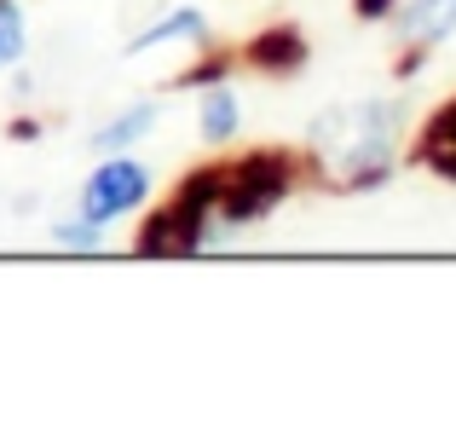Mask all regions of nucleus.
Instances as JSON below:
<instances>
[{
    "label": "nucleus",
    "mask_w": 456,
    "mask_h": 445,
    "mask_svg": "<svg viewBox=\"0 0 456 445\" xmlns=\"http://www.w3.org/2000/svg\"><path fill=\"white\" fill-rule=\"evenodd\" d=\"M404 99H358V104H330L306 134V168L330 191H381L399 174V145H404Z\"/></svg>",
    "instance_id": "obj_1"
},
{
    "label": "nucleus",
    "mask_w": 456,
    "mask_h": 445,
    "mask_svg": "<svg viewBox=\"0 0 456 445\" xmlns=\"http://www.w3.org/2000/svg\"><path fill=\"white\" fill-rule=\"evenodd\" d=\"M301 179H306L301 151H283V145L243 151L237 162H225V191H220V209H214V232L232 237V232H248V226L272 220L295 197Z\"/></svg>",
    "instance_id": "obj_2"
},
{
    "label": "nucleus",
    "mask_w": 456,
    "mask_h": 445,
    "mask_svg": "<svg viewBox=\"0 0 456 445\" xmlns=\"http://www.w3.org/2000/svg\"><path fill=\"white\" fill-rule=\"evenodd\" d=\"M151 185L156 179H151L145 156L99 151V168H93V174L81 179V191H76V214H87V220H99V226H116V220H127V214L145 209Z\"/></svg>",
    "instance_id": "obj_3"
},
{
    "label": "nucleus",
    "mask_w": 456,
    "mask_h": 445,
    "mask_svg": "<svg viewBox=\"0 0 456 445\" xmlns=\"http://www.w3.org/2000/svg\"><path fill=\"white\" fill-rule=\"evenodd\" d=\"M208 243H220L214 214L185 209V202H174V197H167L162 209H151L145 226L134 232V255L139 260H185V255H202Z\"/></svg>",
    "instance_id": "obj_4"
},
{
    "label": "nucleus",
    "mask_w": 456,
    "mask_h": 445,
    "mask_svg": "<svg viewBox=\"0 0 456 445\" xmlns=\"http://www.w3.org/2000/svg\"><path fill=\"white\" fill-rule=\"evenodd\" d=\"M237 64H248L255 76H301V70L312 64V41L295 23H272V29L248 35L243 46H237Z\"/></svg>",
    "instance_id": "obj_5"
},
{
    "label": "nucleus",
    "mask_w": 456,
    "mask_h": 445,
    "mask_svg": "<svg viewBox=\"0 0 456 445\" xmlns=\"http://www.w3.org/2000/svg\"><path fill=\"white\" fill-rule=\"evenodd\" d=\"M393 35H399V46H422V53L451 46L456 41V0H399Z\"/></svg>",
    "instance_id": "obj_6"
},
{
    "label": "nucleus",
    "mask_w": 456,
    "mask_h": 445,
    "mask_svg": "<svg viewBox=\"0 0 456 445\" xmlns=\"http://www.w3.org/2000/svg\"><path fill=\"white\" fill-rule=\"evenodd\" d=\"M156 46H208V12H202V6H174V12H162L156 23H145V29L127 35L122 53H127V58H145V53H156Z\"/></svg>",
    "instance_id": "obj_7"
},
{
    "label": "nucleus",
    "mask_w": 456,
    "mask_h": 445,
    "mask_svg": "<svg viewBox=\"0 0 456 445\" xmlns=\"http://www.w3.org/2000/svg\"><path fill=\"white\" fill-rule=\"evenodd\" d=\"M243 134V99H237L232 81H214V87H202L197 99V139L202 145H232V139Z\"/></svg>",
    "instance_id": "obj_8"
},
{
    "label": "nucleus",
    "mask_w": 456,
    "mask_h": 445,
    "mask_svg": "<svg viewBox=\"0 0 456 445\" xmlns=\"http://www.w3.org/2000/svg\"><path fill=\"white\" fill-rule=\"evenodd\" d=\"M156 116H162V104H156V99H134L127 111H116L110 122H99L93 151H139L156 134Z\"/></svg>",
    "instance_id": "obj_9"
},
{
    "label": "nucleus",
    "mask_w": 456,
    "mask_h": 445,
    "mask_svg": "<svg viewBox=\"0 0 456 445\" xmlns=\"http://www.w3.org/2000/svg\"><path fill=\"white\" fill-rule=\"evenodd\" d=\"M23 53H29V18L18 0H0V76L23 64Z\"/></svg>",
    "instance_id": "obj_10"
},
{
    "label": "nucleus",
    "mask_w": 456,
    "mask_h": 445,
    "mask_svg": "<svg viewBox=\"0 0 456 445\" xmlns=\"http://www.w3.org/2000/svg\"><path fill=\"white\" fill-rule=\"evenodd\" d=\"M422 151H456V93H451L445 104H434V111H428V122L416 128L411 156H422Z\"/></svg>",
    "instance_id": "obj_11"
},
{
    "label": "nucleus",
    "mask_w": 456,
    "mask_h": 445,
    "mask_svg": "<svg viewBox=\"0 0 456 445\" xmlns=\"http://www.w3.org/2000/svg\"><path fill=\"white\" fill-rule=\"evenodd\" d=\"M53 243L76 249V255H93V249H104V226L87 220V214H64V220H53Z\"/></svg>",
    "instance_id": "obj_12"
},
{
    "label": "nucleus",
    "mask_w": 456,
    "mask_h": 445,
    "mask_svg": "<svg viewBox=\"0 0 456 445\" xmlns=\"http://www.w3.org/2000/svg\"><path fill=\"white\" fill-rule=\"evenodd\" d=\"M232 70H237V53H208V58H197L191 70H179L167 87H174V93H191V87H197L202 93V87H214V81H225Z\"/></svg>",
    "instance_id": "obj_13"
},
{
    "label": "nucleus",
    "mask_w": 456,
    "mask_h": 445,
    "mask_svg": "<svg viewBox=\"0 0 456 445\" xmlns=\"http://www.w3.org/2000/svg\"><path fill=\"white\" fill-rule=\"evenodd\" d=\"M428 58H434V53H422V46H399V58H393V76H399V81H416Z\"/></svg>",
    "instance_id": "obj_14"
},
{
    "label": "nucleus",
    "mask_w": 456,
    "mask_h": 445,
    "mask_svg": "<svg viewBox=\"0 0 456 445\" xmlns=\"http://www.w3.org/2000/svg\"><path fill=\"white\" fill-rule=\"evenodd\" d=\"M393 12H399V0H353L358 23H393Z\"/></svg>",
    "instance_id": "obj_15"
},
{
    "label": "nucleus",
    "mask_w": 456,
    "mask_h": 445,
    "mask_svg": "<svg viewBox=\"0 0 456 445\" xmlns=\"http://www.w3.org/2000/svg\"><path fill=\"white\" fill-rule=\"evenodd\" d=\"M6 134H12V139H18V145H35V139H41V134H46V128H41V122H35V116H18V122H12V128H6Z\"/></svg>",
    "instance_id": "obj_16"
}]
</instances>
